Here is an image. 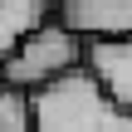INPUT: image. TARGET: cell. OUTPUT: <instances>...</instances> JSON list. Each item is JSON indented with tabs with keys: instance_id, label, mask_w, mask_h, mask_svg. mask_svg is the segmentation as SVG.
<instances>
[{
	"instance_id": "obj_1",
	"label": "cell",
	"mask_w": 132,
	"mask_h": 132,
	"mask_svg": "<svg viewBox=\"0 0 132 132\" xmlns=\"http://www.w3.org/2000/svg\"><path fill=\"white\" fill-rule=\"evenodd\" d=\"M34 132H132V113H118L78 69L34 93Z\"/></svg>"
},
{
	"instance_id": "obj_2",
	"label": "cell",
	"mask_w": 132,
	"mask_h": 132,
	"mask_svg": "<svg viewBox=\"0 0 132 132\" xmlns=\"http://www.w3.org/2000/svg\"><path fill=\"white\" fill-rule=\"evenodd\" d=\"M78 69H83V39H73L59 20H49L0 64V88H15V93L34 98V93L54 88L59 78H69Z\"/></svg>"
},
{
	"instance_id": "obj_3",
	"label": "cell",
	"mask_w": 132,
	"mask_h": 132,
	"mask_svg": "<svg viewBox=\"0 0 132 132\" xmlns=\"http://www.w3.org/2000/svg\"><path fill=\"white\" fill-rule=\"evenodd\" d=\"M54 20L83 44L132 39V0H69L54 5Z\"/></svg>"
},
{
	"instance_id": "obj_4",
	"label": "cell",
	"mask_w": 132,
	"mask_h": 132,
	"mask_svg": "<svg viewBox=\"0 0 132 132\" xmlns=\"http://www.w3.org/2000/svg\"><path fill=\"white\" fill-rule=\"evenodd\" d=\"M83 73L118 113H132V39L83 44Z\"/></svg>"
},
{
	"instance_id": "obj_5",
	"label": "cell",
	"mask_w": 132,
	"mask_h": 132,
	"mask_svg": "<svg viewBox=\"0 0 132 132\" xmlns=\"http://www.w3.org/2000/svg\"><path fill=\"white\" fill-rule=\"evenodd\" d=\"M49 20H54V5L44 0H0V64Z\"/></svg>"
},
{
	"instance_id": "obj_6",
	"label": "cell",
	"mask_w": 132,
	"mask_h": 132,
	"mask_svg": "<svg viewBox=\"0 0 132 132\" xmlns=\"http://www.w3.org/2000/svg\"><path fill=\"white\" fill-rule=\"evenodd\" d=\"M0 132H34V98L0 88Z\"/></svg>"
}]
</instances>
